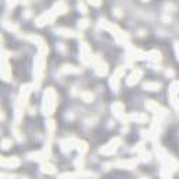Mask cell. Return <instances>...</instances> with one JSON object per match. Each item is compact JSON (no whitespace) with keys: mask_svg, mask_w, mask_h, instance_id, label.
Returning a JSON list of instances; mask_svg holds the SVG:
<instances>
[{"mask_svg":"<svg viewBox=\"0 0 179 179\" xmlns=\"http://www.w3.org/2000/svg\"><path fill=\"white\" fill-rule=\"evenodd\" d=\"M7 3H9V6H14L16 0H7Z\"/></svg>","mask_w":179,"mask_h":179,"instance_id":"1","label":"cell"}]
</instances>
